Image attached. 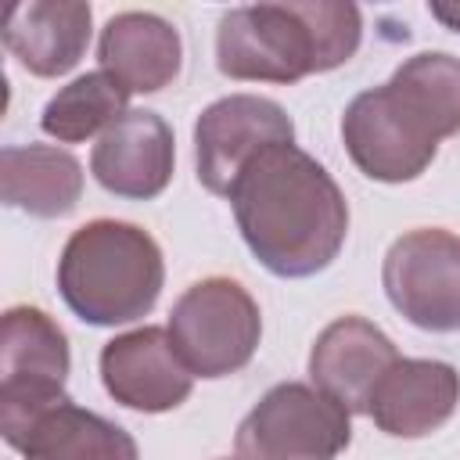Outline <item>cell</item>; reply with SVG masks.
<instances>
[{"label":"cell","mask_w":460,"mask_h":460,"mask_svg":"<svg viewBox=\"0 0 460 460\" xmlns=\"http://www.w3.org/2000/svg\"><path fill=\"white\" fill-rule=\"evenodd\" d=\"M230 205L252 255L288 280L327 270L349 234L341 187L295 144H273L255 155L237 176Z\"/></svg>","instance_id":"cell-1"},{"label":"cell","mask_w":460,"mask_h":460,"mask_svg":"<svg viewBox=\"0 0 460 460\" xmlns=\"http://www.w3.org/2000/svg\"><path fill=\"white\" fill-rule=\"evenodd\" d=\"M460 133V58L424 50L406 58L385 86L363 90L341 115L352 165L377 183H410Z\"/></svg>","instance_id":"cell-2"},{"label":"cell","mask_w":460,"mask_h":460,"mask_svg":"<svg viewBox=\"0 0 460 460\" xmlns=\"http://www.w3.org/2000/svg\"><path fill=\"white\" fill-rule=\"evenodd\" d=\"M363 36L356 4H252L234 7L216 29V65L226 79L298 83L345 65Z\"/></svg>","instance_id":"cell-3"},{"label":"cell","mask_w":460,"mask_h":460,"mask_svg":"<svg viewBox=\"0 0 460 460\" xmlns=\"http://www.w3.org/2000/svg\"><path fill=\"white\" fill-rule=\"evenodd\" d=\"M162 280V248L147 230L122 219H93L79 226L58 259V291L65 305L93 327L147 316Z\"/></svg>","instance_id":"cell-4"},{"label":"cell","mask_w":460,"mask_h":460,"mask_svg":"<svg viewBox=\"0 0 460 460\" xmlns=\"http://www.w3.org/2000/svg\"><path fill=\"white\" fill-rule=\"evenodd\" d=\"M68 338L36 305H11L0 320V431L14 449L22 435L65 395Z\"/></svg>","instance_id":"cell-5"},{"label":"cell","mask_w":460,"mask_h":460,"mask_svg":"<svg viewBox=\"0 0 460 460\" xmlns=\"http://www.w3.org/2000/svg\"><path fill=\"white\" fill-rule=\"evenodd\" d=\"M165 331L194 377H226L255 356L262 316L237 280L205 277L176 298Z\"/></svg>","instance_id":"cell-6"},{"label":"cell","mask_w":460,"mask_h":460,"mask_svg":"<svg viewBox=\"0 0 460 460\" xmlns=\"http://www.w3.org/2000/svg\"><path fill=\"white\" fill-rule=\"evenodd\" d=\"M349 438V410L313 385L284 381L241 420L234 449L237 460H334Z\"/></svg>","instance_id":"cell-7"},{"label":"cell","mask_w":460,"mask_h":460,"mask_svg":"<svg viewBox=\"0 0 460 460\" xmlns=\"http://www.w3.org/2000/svg\"><path fill=\"white\" fill-rule=\"evenodd\" d=\"M388 302L420 331L460 327V237L449 230H410L392 241L381 262Z\"/></svg>","instance_id":"cell-8"},{"label":"cell","mask_w":460,"mask_h":460,"mask_svg":"<svg viewBox=\"0 0 460 460\" xmlns=\"http://www.w3.org/2000/svg\"><path fill=\"white\" fill-rule=\"evenodd\" d=\"M273 144H295V126L277 101L259 93H230L212 101L194 122V162L201 187L230 198L244 165Z\"/></svg>","instance_id":"cell-9"},{"label":"cell","mask_w":460,"mask_h":460,"mask_svg":"<svg viewBox=\"0 0 460 460\" xmlns=\"http://www.w3.org/2000/svg\"><path fill=\"white\" fill-rule=\"evenodd\" d=\"M101 381L108 395L140 413L176 410L194 385L165 327H137L101 349Z\"/></svg>","instance_id":"cell-10"},{"label":"cell","mask_w":460,"mask_h":460,"mask_svg":"<svg viewBox=\"0 0 460 460\" xmlns=\"http://www.w3.org/2000/svg\"><path fill=\"white\" fill-rule=\"evenodd\" d=\"M392 338L363 316H338L327 323L309 352V377L327 399L349 413H370L381 377L399 363Z\"/></svg>","instance_id":"cell-11"},{"label":"cell","mask_w":460,"mask_h":460,"mask_svg":"<svg viewBox=\"0 0 460 460\" xmlns=\"http://www.w3.org/2000/svg\"><path fill=\"white\" fill-rule=\"evenodd\" d=\"M176 165V140L162 115L155 111H126L115 126L101 133L90 155L93 180L119 198H158Z\"/></svg>","instance_id":"cell-12"},{"label":"cell","mask_w":460,"mask_h":460,"mask_svg":"<svg viewBox=\"0 0 460 460\" xmlns=\"http://www.w3.org/2000/svg\"><path fill=\"white\" fill-rule=\"evenodd\" d=\"M93 11L79 0H29L4 11V47L40 79H58L79 65L90 43Z\"/></svg>","instance_id":"cell-13"},{"label":"cell","mask_w":460,"mask_h":460,"mask_svg":"<svg viewBox=\"0 0 460 460\" xmlns=\"http://www.w3.org/2000/svg\"><path fill=\"white\" fill-rule=\"evenodd\" d=\"M97 61L126 93H158L180 75L183 43L165 18L151 11H122L104 22Z\"/></svg>","instance_id":"cell-14"},{"label":"cell","mask_w":460,"mask_h":460,"mask_svg":"<svg viewBox=\"0 0 460 460\" xmlns=\"http://www.w3.org/2000/svg\"><path fill=\"white\" fill-rule=\"evenodd\" d=\"M460 402V374L442 359H399L370 399V417L385 435L424 438L442 428Z\"/></svg>","instance_id":"cell-15"},{"label":"cell","mask_w":460,"mask_h":460,"mask_svg":"<svg viewBox=\"0 0 460 460\" xmlns=\"http://www.w3.org/2000/svg\"><path fill=\"white\" fill-rule=\"evenodd\" d=\"M0 198L36 219H61L83 198V165L50 144H11L0 151Z\"/></svg>","instance_id":"cell-16"},{"label":"cell","mask_w":460,"mask_h":460,"mask_svg":"<svg viewBox=\"0 0 460 460\" xmlns=\"http://www.w3.org/2000/svg\"><path fill=\"white\" fill-rule=\"evenodd\" d=\"M25 460H137V442L111 420L61 399L14 446Z\"/></svg>","instance_id":"cell-17"},{"label":"cell","mask_w":460,"mask_h":460,"mask_svg":"<svg viewBox=\"0 0 460 460\" xmlns=\"http://www.w3.org/2000/svg\"><path fill=\"white\" fill-rule=\"evenodd\" d=\"M126 101H129V93L108 72H86V75L72 79L68 86H61L47 101L40 126L47 137H54L61 144H79V140L115 126L126 115Z\"/></svg>","instance_id":"cell-18"},{"label":"cell","mask_w":460,"mask_h":460,"mask_svg":"<svg viewBox=\"0 0 460 460\" xmlns=\"http://www.w3.org/2000/svg\"><path fill=\"white\" fill-rule=\"evenodd\" d=\"M446 29H453V32H460V4H431L428 7Z\"/></svg>","instance_id":"cell-19"}]
</instances>
